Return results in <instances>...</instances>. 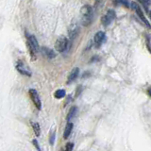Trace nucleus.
Segmentation results:
<instances>
[{
	"mask_svg": "<svg viewBox=\"0 0 151 151\" xmlns=\"http://www.w3.org/2000/svg\"><path fill=\"white\" fill-rule=\"evenodd\" d=\"M42 53L46 57H47L48 59H53V58H55V56H56L54 51L48 47H42Z\"/></svg>",
	"mask_w": 151,
	"mask_h": 151,
	"instance_id": "obj_12",
	"label": "nucleus"
},
{
	"mask_svg": "<svg viewBox=\"0 0 151 151\" xmlns=\"http://www.w3.org/2000/svg\"><path fill=\"white\" fill-rule=\"evenodd\" d=\"M115 2H116L117 4H120V5L126 6V7L130 6V2H128V0H115Z\"/></svg>",
	"mask_w": 151,
	"mask_h": 151,
	"instance_id": "obj_17",
	"label": "nucleus"
},
{
	"mask_svg": "<svg viewBox=\"0 0 151 151\" xmlns=\"http://www.w3.org/2000/svg\"><path fill=\"white\" fill-rule=\"evenodd\" d=\"M31 125H32L35 135H36L37 137H39L40 135H41V127H40L39 123H37V122H31Z\"/></svg>",
	"mask_w": 151,
	"mask_h": 151,
	"instance_id": "obj_13",
	"label": "nucleus"
},
{
	"mask_svg": "<svg viewBox=\"0 0 151 151\" xmlns=\"http://www.w3.org/2000/svg\"><path fill=\"white\" fill-rule=\"evenodd\" d=\"M54 137H55V134H53V136H51V138H50V145L54 144Z\"/></svg>",
	"mask_w": 151,
	"mask_h": 151,
	"instance_id": "obj_20",
	"label": "nucleus"
},
{
	"mask_svg": "<svg viewBox=\"0 0 151 151\" xmlns=\"http://www.w3.org/2000/svg\"><path fill=\"white\" fill-rule=\"evenodd\" d=\"M80 17H81V24L84 26H88L92 24L93 21V9L90 5L82 6L80 10Z\"/></svg>",
	"mask_w": 151,
	"mask_h": 151,
	"instance_id": "obj_1",
	"label": "nucleus"
},
{
	"mask_svg": "<svg viewBox=\"0 0 151 151\" xmlns=\"http://www.w3.org/2000/svg\"><path fill=\"white\" fill-rule=\"evenodd\" d=\"M114 18H115V11L113 10H109L104 14V16L102 17L101 22L105 26H107L112 24V22L114 20Z\"/></svg>",
	"mask_w": 151,
	"mask_h": 151,
	"instance_id": "obj_6",
	"label": "nucleus"
},
{
	"mask_svg": "<svg viewBox=\"0 0 151 151\" xmlns=\"http://www.w3.org/2000/svg\"><path fill=\"white\" fill-rule=\"evenodd\" d=\"M79 74V69L78 67L74 68L72 71H71L70 75L68 76V78H67V84H71L76 78H78V76Z\"/></svg>",
	"mask_w": 151,
	"mask_h": 151,
	"instance_id": "obj_10",
	"label": "nucleus"
},
{
	"mask_svg": "<svg viewBox=\"0 0 151 151\" xmlns=\"http://www.w3.org/2000/svg\"><path fill=\"white\" fill-rule=\"evenodd\" d=\"M105 40H106V35L103 31L96 32L95 35V38H94V42H95V44L96 46V47H99L101 44L105 42Z\"/></svg>",
	"mask_w": 151,
	"mask_h": 151,
	"instance_id": "obj_9",
	"label": "nucleus"
},
{
	"mask_svg": "<svg viewBox=\"0 0 151 151\" xmlns=\"http://www.w3.org/2000/svg\"><path fill=\"white\" fill-rule=\"evenodd\" d=\"M28 46L30 54H31L32 57H34L39 50V43L37 39L33 35H28Z\"/></svg>",
	"mask_w": 151,
	"mask_h": 151,
	"instance_id": "obj_2",
	"label": "nucleus"
},
{
	"mask_svg": "<svg viewBox=\"0 0 151 151\" xmlns=\"http://www.w3.org/2000/svg\"><path fill=\"white\" fill-rule=\"evenodd\" d=\"M32 143H33V145H35V147H36V149H38V151H41V148H40V145H39V144H38L37 140H33V141H32Z\"/></svg>",
	"mask_w": 151,
	"mask_h": 151,
	"instance_id": "obj_19",
	"label": "nucleus"
},
{
	"mask_svg": "<svg viewBox=\"0 0 151 151\" xmlns=\"http://www.w3.org/2000/svg\"><path fill=\"white\" fill-rule=\"evenodd\" d=\"M74 148V144L73 143H68L65 146V150L64 151H72Z\"/></svg>",
	"mask_w": 151,
	"mask_h": 151,
	"instance_id": "obj_18",
	"label": "nucleus"
},
{
	"mask_svg": "<svg viewBox=\"0 0 151 151\" xmlns=\"http://www.w3.org/2000/svg\"><path fill=\"white\" fill-rule=\"evenodd\" d=\"M79 32V26L78 23L77 21H74L71 23V25L69 26V28H68V35H69V38L71 40L75 39L76 37L78 36V34Z\"/></svg>",
	"mask_w": 151,
	"mask_h": 151,
	"instance_id": "obj_7",
	"label": "nucleus"
},
{
	"mask_svg": "<svg viewBox=\"0 0 151 151\" xmlns=\"http://www.w3.org/2000/svg\"><path fill=\"white\" fill-rule=\"evenodd\" d=\"M77 112H78V108L75 107V106L70 109L69 113H68V115H67V121L68 122H70V120L76 116V114H77Z\"/></svg>",
	"mask_w": 151,
	"mask_h": 151,
	"instance_id": "obj_14",
	"label": "nucleus"
},
{
	"mask_svg": "<svg viewBox=\"0 0 151 151\" xmlns=\"http://www.w3.org/2000/svg\"><path fill=\"white\" fill-rule=\"evenodd\" d=\"M66 95V93H65V90H63V89H60V90H57L55 92V97L57 99H61V98H63V97L65 96Z\"/></svg>",
	"mask_w": 151,
	"mask_h": 151,
	"instance_id": "obj_15",
	"label": "nucleus"
},
{
	"mask_svg": "<svg viewBox=\"0 0 151 151\" xmlns=\"http://www.w3.org/2000/svg\"><path fill=\"white\" fill-rule=\"evenodd\" d=\"M73 123L72 122H68L67 124H66L65 126V128H64V133H63V138L64 139H68V137L70 136L71 132H72L73 130Z\"/></svg>",
	"mask_w": 151,
	"mask_h": 151,
	"instance_id": "obj_11",
	"label": "nucleus"
},
{
	"mask_svg": "<svg viewBox=\"0 0 151 151\" xmlns=\"http://www.w3.org/2000/svg\"><path fill=\"white\" fill-rule=\"evenodd\" d=\"M16 69L17 71L22 74L23 76H26V77H31V71L29 70V68L28 67L23 61H18L16 63Z\"/></svg>",
	"mask_w": 151,
	"mask_h": 151,
	"instance_id": "obj_4",
	"label": "nucleus"
},
{
	"mask_svg": "<svg viewBox=\"0 0 151 151\" xmlns=\"http://www.w3.org/2000/svg\"><path fill=\"white\" fill-rule=\"evenodd\" d=\"M130 6H131V8H132V10H133V11H135V12L137 13V15H138V16L140 17V18L142 19V21L145 22V24L149 28V23H148V21L145 19V15H144V13H143V11H142L141 8L139 7L138 4H136L135 2H132V3L130 4Z\"/></svg>",
	"mask_w": 151,
	"mask_h": 151,
	"instance_id": "obj_8",
	"label": "nucleus"
},
{
	"mask_svg": "<svg viewBox=\"0 0 151 151\" xmlns=\"http://www.w3.org/2000/svg\"><path fill=\"white\" fill-rule=\"evenodd\" d=\"M28 94H29L30 98H31V100L33 102V104L35 105V107H36L38 110H41L42 109V102H41V99H40V96L38 95L37 91L35 90V89H29Z\"/></svg>",
	"mask_w": 151,
	"mask_h": 151,
	"instance_id": "obj_5",
	"label": "nucleus"
},
{
	"mask_svg": "<svg viewBox=\"0 0 151 151\" xmlns=\"http://www.w3.org/2000/svg\"><path fill=\"white\" fill-rule=\"evenodd\" d=\"M141 2L143 3L144 8L145 9L146 12H149V3H150V0H141Z\"/></svg>",
	"mask_w": 151,
	"mask_h": 151,
	"instance_id": "obj_16",
	"label": "nucleus"
},
{
	"mask_svg": "<svg viewBox=\"0 0 151 151\" xmlns=\"http://www.w3.org/2000/svg\"><path fill=\"white\" fill-rule=\"evenodd\" d=\"M68 47V39L65 36H61L57 39L55 43V48L58 52H64Z\"/></svg>",
	"mask_w": 151,
	"mask_h": 151,
	"instance_id": "obj_3",
	"label": "nucleus"
}]
</instances>
